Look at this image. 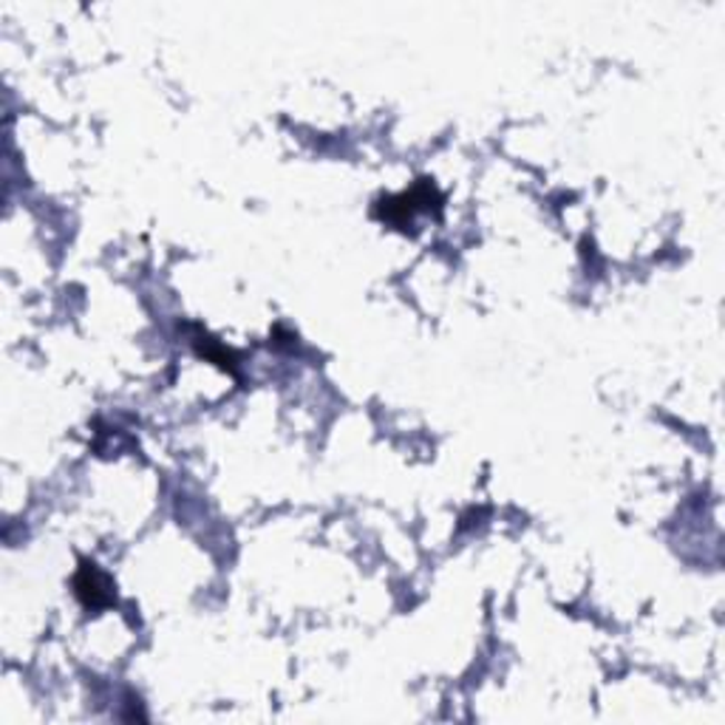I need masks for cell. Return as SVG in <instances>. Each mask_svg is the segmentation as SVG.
Listing matches in <instances>:
<instances>
[{"mask_svg": "<svg viewBox=\"0 0 725 725\" xmlns=\"http://www.w3.org/2000/svg\"><path fill=\"white\" fill-rule=\"evenodd\" d=\"M440 202H442L440 190H436L429 179H420L414 188L405 190V193H400V197H392V199H385V202H380L377 215L383 221H392V224H397V228H405V224H411L414 213L440 208Z\"/></svg>", "mask_w": 725, "mask_h": 725, "instance_id": "1", "label": "cell"}, {"mask_svg": "<svg viewBox=\"0 0 725 725\" xmlns=\"http://www.w3.org/2000/svg\"><path fill=\"white\" fill-rule=\"evenodd\" d=\"M74 593L89 610H105L114 604V584L91 562H82L74 575Z\"/></svg>", "mask_w": 725, "mask_h": 725, "instance_id": "2", "label": "cell"}]
</instances>
